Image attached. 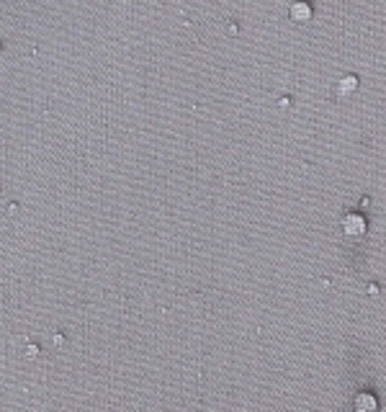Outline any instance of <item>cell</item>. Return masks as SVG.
<instances>
[{
    "mask_svg": "<svg viewBox=\"0 0 386 412\" xmlns=\"http://www.w3.org/2000/svg\"><path fill=\"white\" fill-rule=\"evenodd\" d=\"M342 232L348 235V237H363L365 235V217H360V214H348L345 219H342Z\"/></svg>",
    "mask_w": 386,
    "mask_h": 412,
    "instance_id": "1",
    "label": "cell"
},
{
    "mask_svg": "<svg viewBox=\"0 0 386 412\" xmlns=\"http://www.w3.org/2000/svg\"><path fill=\"white\" fill-rule=\"evenodd\" d=\"M288 16H291L294 24H306V21H312V6L304 3V0H296V3L288 8Z\"/></svg>",
    "mask_w": 386,
    "mask_h": 412,
    "instance_id": "2",
    "label": "cell"
},
{
    "mask_svg": "<svg viewBox=\"0 0 386 412\" xmlns=\"http://www.w3.org/2000/svg\"><path fill=\"white\" fill-rule=\"evenodd\" d=\"M376 407H378V402L373 399V394L360 391V394L355 397V409H358V412H373Z\"/></svg>",
    "mask_w": 386,
    "mask_h": 412,
    "instance_id": "3",
    "label": "cell"
},
{
    "mask_svg": "<svg viewBox=\"0 0 386 412\" xmlns=\"http://www.w3.org/2000/svg\"><path fill=\"white\" fill-rule=\"evenodd\" d=\"M337 90H340L342 96H350V93H355V90H358V78H355V75H345V78L340 80Z\"/></svg>",
    "mask_w": 386,
    "mask_h": 412,
    "instance_id": "4",
    "label": "cell"
},
{
    "mask_svg": "<svg viewBox=\"0 0 386 412\" xmlns=\"http://www.w3.org/2000/svg\"><path fill=\"white\" fill-rule=\"evenodd\" d=\"M368 294H371V296H373V294H378V286H376V284H371V286H368Z\"/></svg>",
    "mask_w": 386,
    "mask_h": 412,
    "instance_id": "5",
    "label": "cell"
}]
</instances>
